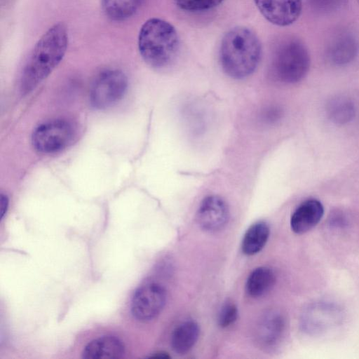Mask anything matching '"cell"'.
Masks as SVG:
<instances>
[{"label": "cell", "mask_w": 359, "mask_h": 359, "mask_svg": "<svg viewBox=\"0 0 359 359\" xmlns=\"http://www.w3.org/2000/svg\"><path fill=\"white\" fill-rule=\"evenodd\" d=\"M68 46L66 26L56 23L39 39L23 68L20 88L29 93L42 82L63 59Z\"/></svg>", "instance_id": "cell-1"}, {"label": "cell", "mask_w": 359, "mask_h": 359, "mask_svg": "<svg viewBox=\"0 0 359 359\" xmlns=\"http://www.w3.org/2000/svg\"><path fill=\"white\" fill-rule=\"evenodd\" d=\"M262 54L259 38L250 29L236 27L223 36L219 60L224 72L231 78L241 79L256 69Z\"/></svg>", "instance_id": "cell-2"}, {"label": "cell", "mask_w": 359, "mask_h": 359, "mask_svg": "<svg viewBox=\"0 0 359 359\" xmlns=\"http://www.w3.org/2000/svg\"><path fill=\"white\" fill-rule=\"evenodd\" d=\"M180 49V38L175 28L168 22L153 18L141 27L138 50L144 62L154 68L169 65Z\"/></svg>", "instance_id": "cell-3"}, {"label": "cell", "mask_w": 359, "mask_h": 359, "mask_svg": "<svg viewBox=\"0 0 359 359\" xmlns=\"http://www.w3.org/2000/svg\"><path fill=\"white\" fill-rule=\"evenodd\" d=\"M310 67V57L306 46L297 39L282 42L275 50L271 70L280 81L294 83L301 81Z\"/></svg>", "instance_id": "cell-4"}, {"label": "cell", "mask_w": 359, "mask_h": 359, "mask_svg": "<svg viewBox=\"0 0 359 359\" xmlns=\"http://www.w3.org/2000/svg\"><path fill=\"white\" fill-rule=\"evenodd\" d=\"M76 137V130L66 120H53L39 126L33 132L32 141L39 152L50 154L71 144Z\"/></svg>", "instance_id": "cell-5"}, {"label": "cell", "mask_w": 359, "mask_h": 359, "mask_svg": "<svg viewBox=\"0 0 359 359\" xmlns=\"http://www.w3.org/2000/svg\"><path fill=\"white\" fill-rule=\"evenodd\" d=\"M128 87L125 74L118 69H107L100 72L90 88L91 104L97 109H105L117 102Z\"/></svg>", "instance_id": "cell-6"}, {"label": "cell", "mask_w": 359, "mask_h": 359, "mask_svg": "<svg viewBox=\"0 0 359 359\" xmlns=\"http://www.w3.org/2000/svg\"><path fill=\"white\" fill-rule=\"evenodd\" d=\"M166 298V291L161 284L145 283L134 292L130 304L132 314L140 321H150L161 313Z\"/></svg>", "instance_id": "cell-7"}, {"label": "cell", "mask_w": 359, "mask_h": 359, "mask_svg": "<svg viewBox=\"0 0 359 359\" xmlns=\"http://www.w3.org/2000/svg\"><path fill=\"white\" fill-rule=\"evenodd\" d=\"M261 14L271 23L287 26L300 15L302 0H254Z\"/></svg>", "instance_id": "cell-8"}, {"label": "cell", "mask_w": 359, "mask_h": 359, "mask_svg": "<svg viewBox=\"0 0 359 359\" xmlns=\"http://www.w3.org/2000/svg\"><path fill=\"white\" fill-rule=\"evenodd\" d=\"M228 219V207L224 201L217 196H209L204 198L196 213L198 225L208 231L222 229Z\"/></svg>", "instance_id": "cell-9"}, {"label": "cell", "mask_w": 359, "mask_h": 359, "mask_svg": "<svg viewBox=\"0 0 359 359\" xmlns=\"http://www.w3.org/2000/svg\"><path fill=\"white\" fill-rule=\"evenodd\" d=\"M324 208L316 199H309L301 203L292 213L290 227L293 232L302 234L316 226L322 219Z\"/></svg>", "instance_id": "cell-10"}, {"label": "cell", "mask_w": 359, "mask_h": 359, "mask_svg": "<svg viewBox=\"0 0 359 359\" xmlns=\"http://www.w3.org/2000/svg\"><path fill=\"white\" fill-rule=\"evenodd\" d=\"M125 353L121 340L114 336H102L90 341L83 351L86 359H117Z\"/></svg>", "instance_id": "cell-11"}, {"label": "cell", "mask_w": 359, "mask_h": 359, "mask_svg": "<svg viewBox=\"0 0 359 359\" xmlns=\"http://www.w3.org/2000/svg\"><path fill=\"white\" fill-rule=\"evenodd\" d=\"M358 51L355 39L348 34H342L335 37L327 48L329 60L337 65H345L355 57Z\"/></svg>", "instance_id": "cell-12"}, {"label": "cell", "mask_w": 359, "mask_h": 359, "mask_svg": "<svg viewBox=\"0 0 359 359\" xmlns=\"http://www.w3.org/2000/svg\"><path fill=\"white\" fill-rule=\"evenodd\" d=\"M285 329V322L283 316L277 312L269 313L259 323V339L266 346H273L282 338Z\"/></svg>", "instance_id": "cell-13"}, {"label": "cell", "mask_w": 359, "mask_h": 359, "mask_svg": "<svg viewBox=\"0 0 359 359\" xmlns=\"http://www.w3.org/2000/svg\"><path fill=\"white\" fill-rule=\"evenodd\" d=\"M198 324L192 320L182 323L173 331L171 336V346L178 354L188 352L196 343L199 336Z\"/></svg>", "instance_id": "cell-14"}, {"label": "cell", "mask_w": 359, "mask_h": 359, "mask_svg": "<svg viewBox=\"0 0 359 359\" xmlns=\"http://www.w3.org/2000/svg\"><path fill=\"white\" fill-rule=\"evenodd\" d=\"M275 281V274L271 269L266 266L256 268L247 280V292L254 298L262 297L271 290Z\"/></svg>", "instance_id": "cell-15"}, {"label": "cell", "mask_w": 359, "mask_h": 359, "mask_svg": "<svg viewBox=\"0 0 359 359\" xmlns=\"http://www.w3.org/2000/svg\"><path fill=\"white\" fill-rule=\"evenodd\" d=\"M269 233V227L264 222H257L251 225L245 233L242 241L243 253L253 255L262 250L268 241Z\"/></svg>", "instance_id": "cell-16"}, {"label": "cell", "mask_w": 359, "mask_h": 359, "mask_svg": "<svg viewBox=\"0 0 359 359\" xmlns=\"http://www.w3.org/2000/svg\"><path fill=\"white\" fill-rule=\"evenodd\" d=\"M144 0H101L105 15L114 21H123L132 17Z\"/></svg>", "instance_id": "cell-17"}, {"label": "cell", "mask_w": 359, "mask_h": 359, "mask_svg": "<svg viewBox=\"0 0 359 359\" xmlns=\"http://www.w3.org/2000/svg\"><path fill=\"white\" fill-rule=\"evenodd\" d=\"M327 111L332 121L338 124H344L353 118L355 107L348 98L337 97L332 99L327 104Z\"/></svg>", "instance_id": "cell-18"}, {"label": "cell", "mask_w": 359, "mask_h": 359, "mask_svg": "<svg viewBox=\"0 0 359 359\" xmlns=\"http://www.w3.org/2000/svg\"><path fill=\"white\" fill-rule=\"evenodd\" d=\"M176 5L187 11H203L218 6L224 0H174Z\"/></svg>", "instance_id": "cell-19"}, {"label": "cell", "mask_w": 359, "mask_h": 359, "mask_svg": "<svg viewBox=\"0 0 359 359\" xmlns=\"http://www.w3.org/2000/svg\"><path fill=\"white\" fill-rule=\"evenodd\" d=\"M238 311L233 303H226L221 309L218 323L222 327H227L233 324L238 318Z\"/></svg>", "instance_id": "cell-20"}, {"label": "cell", "mask_w": 359, "mask_h": 359, "mask_svg": "<svg viewBox=\"0 0 359 359\" xmlns=\"http://www.w3.org/2000/svg\"><path fill=\"white\" fill-rule=\"evenodd\" d=\"M8 201L6 196L1 195V218H2L6 212Z\"/></svg>", "instance_id": "cell-21"}, {"label": "cell", "mask_w": 359, "mask_h": 359, "mask_svg": "<svg viewBox=\"0 0 359 359\" xmlns=\"http://www.w3.org/2000/svg\"><path fill=\"white\" fill-rule=\"evenodd\" d=\"M152 358H169L170 356L166 353H157L151 356Z\"/></svg>", "instance_id": "cell-22"}, {"label": "cell", "mask_w": 359, "mask_h": 359, "mask_svg": "<svg viewBox=\"0 0 359 359\" xmlns=\"http://www.w3.org/2000/svg\"><path fill=\"white\" fill-rule=\"evenodd\" d=\"M316 3L320 4H326L333 2L334 0H314Z\"/></svg>", "instance_id": "cell-23"}]
</instances>
